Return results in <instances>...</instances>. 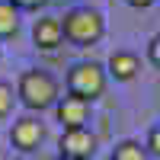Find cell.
<instances>
[{
  "label": "cell",
  "instance_id": "obj_6",
  "mask_svg": "<svg viewBox=\"0 0 160 160\" xmlns=\"http://www.w3.org/2000/svg\"><path fill=\"white\" fill-rule=\"evenodd\" d=\"M55 115H58L61 128H83V125L90 122V99L68 93V96H61V99H58Z\"/></svg>",
  "mask_w": 160,
  "mask_h": 160
},
{
  "label": "cell",
  "instance_id": "obj_8",
  "mask_svg": "<svg viewBox=\"0 0 160 160\" xmlns=\"http://www.w3.org/2000/svg\"><path fill=\"white\" fill-rule=\"evenodd\" d=\"M141 71V58L135 55V51H112L109 55V77L122 80V83H128V80H135Z\"/></svg>",
  "mask_w": 160,
  "mask_h": 160
},
{
  "label": "cell",
  "instance_id": "obj_16",
  "mask_svg": "<svg viewBox=\"0 0 160 160\" xmlns=\"http://www.w3.org/2000/svg\"><path fill=\"white\" fill-rule=\"evenodd\" d=\"M58 160H77V157H64V154H61V157H58Z\"/></svg>",
  "mask_w": 160,
  "mask_h": 160
},
{
  "label": "cell",
  "instance_id": "obj_17",
  "mask_svg": "<svg viewBox=\"0 0 160 160\" xmlns=\"http://www.w3.org/2000/svg\"><path fill=\"white\" fill-rule=\"evenodd\" d=\"M0 160H7V154H3V151H0Z\"/></svg>",
  "mask_w": 160,
  "mask_h": 160
},
{
  "label": "cell",
  "instance_id": "obj_13",
  "mask_svg": "<svg viewBox=\"0 0 160 160\" xmlns=\"http://www.w3.org/2000/svg\"><path fill=\"white\" fill-rule=\"evenodd\" d=\"M148 151L160 157V125H157V128H151V135H148Z\"/></svg>",
  "mask_w": 160,
  "mask_h": 160
},
{
  "label": "cell",
  "instance_id": "obj_9",
  "mask_svg": "<svg viewBox=\"0 0 160 160\" xmlns=\"http://www.w3.org/2000/svg\"><path fill=\"white\" fill-rule=\"evenodd\" d=\"M19 32V10L10 0H0V38H10Z\"/></svg>",
  "mask_w": 160,
  "mask_h": 160
},
{
  "label": "cell",
  "instance_id": "obj_12",
  "mask_svg": "<svg viewBox=\"0 0 160 160\" xmlns=\"http://www.w3.org/2000/svg\"><path fill=\"white\" fill-rule=\"evenodd\" d=\"M148 58H151V61L157 64V68H160V32L151 38V45H148Z\"/></svg>",
  "mask_w": 160,
  "mask_h": 160
},
{
  "label": "cell",
  "instance_id": "obj_11",
  "mask_svg": "<svg viewBox=\"0 0 160 160\" xmlns=\"http://www.w3.org/2000/svg\"><path fill=\"white\" fill-rule=\"evenodd\" d=\"M10 112H13V90H10V83L0 80V118H7Z\"/></svg>",
  "mask_w": 160,
  "mask_h": 160
},
{
  "label": "cell",
  "instance_id": "obj_14",
  "mask_svg": "<svg viewBox=\"0 0 160 160\" xmlns=\"http://www.w3.org/2000/svg\"><path fill=\"white\" fill-rule=\"evenodd\" d=\"M16 10H38V7H45L48 0H10Z\"/></svg>",
  "mask_w": 160,
  "mask_h": 160
},
{
  "label": "cell",
  "instance_id": "obj_7",
  "mask_svg": "<svg viewBox=\"0 0 160 160\" xmlns=\"http://www.w3.org/2000/svg\"><path fill=\"white\" fill-rule=\"evenodd\" d=\"M32 42L42 48V51H55L61 42H64V22L58 16H42L35 19L32 26Z\"/></svg>",
  "mask_w": 160,
  "mask_h": 160
},
{
  "label": "cell",
  "instance_id": "obj_2",
  "mask_svg": "<svg viewBox=\"0 0 160 160\" xmlns=\"http://www.w3.org/2000/svg\"><path fill=\"white\" fill-rule=\"evenodd\" d=\"M64 38H68L71 45H96L102 32H106V22H102V13L90 10V7H74L71 13H64Z\"/></svg>",
  "mask_w": 160,
  "mask_h": 160
},
{
  "label": "cell",
  "instance_id": "obj_4",
  "mask_svg": "<svg viewBox=\"0 0 160 160\" xmlns=\"http://www.w3.org/2000/svg\"><path fill=\"white\" fill-rule=\"evenodd\" d=\"M42 138H45V125L38 122L35 115L16 118L13 128H10V144H13L16 151H22V154H32L38 144H42Z\"/></svg>",
  "mask_w": 160,
  "mask_h": 160
},
{
  "label": "cell",
  "instance_id": "obj_3",
  "mask_svg": "<svg viewBox=\"0 0 160 160\" xmlns=\"http://www.w3.org/2000/svg\"><path fill=\"white\" fill-rule=\"evenodd\" d=\"M68 93L74 96H83V99H99L106 93V71L93 61H80L68 71Z\"/></svg>",
  "mask_w": 160,
  "mask_h": 160
},
{
  "label": "cell",
  "instance_id": "obj_1",
  "mask_svg": "<svg viewBox=\"0 0 160 160\" xmlns=\"http://www.w3.org/2000/svg\"><path fill=\"white\" fill-rule=\"evenodd\" d=\"M16 96L22 99L26 109L32 112H45V109H55L58 99H61V90H58V80L51 77L48 71H26L19 77V90Z\"/></svg>",
  "mask_w": 160,
  "mask_h": 160
},
{
  "label": "cell",
  "instance_id": "obj_5",
  "mask_svg": "<svg viewBox=\"0 0 160 160\" xmlns=\"http://www.w3.org/2000/svg\"><path fill=\"white\" fill-rule=\"evenodd\" d=\"M58 148L64 157H77V160H90L96 151V135H90V128H64V135L58 141Z\"/></svg>",
  "mask_w": 160,
  "mask_h": 160
},
{
  "label": "cell",
  "instance_id": "obj_10",
  "mask_svg": "<svg viewBox=\"0 0 160 160\" xmlns=\"http://www.w3.org/2000/svg\"><path fill=\"white\" fill-rule=\"evenodd\" d=\"M112 160H148V151L138 141H122V144H115Z\"/></svg>",
  "mask_w": 160,
  "mask_h": 160
},
{
  "label": "cell",
  "instance_id": "obj_15",
  "mask_svg": "<svg viewBox=\"0 0 160 160\" xmlns=\"http://www.w3.org/2000/svg\"><path fill=\"white\" fill-rule=\"evenodd\" d=\"M128 7H135V10H148V7H154L157 0H125Z\"/></svg>",
  "mask_w": 160,
  "mask_h": 160
},
{
  "label": "cell",
  "instance_id": "obj_18",
  "mask_svg": "<svg viewBox=\"0 0 160 160\" xmlns=\"http://www.w3.org/2000/svg\"><path fill=\"white\" fill-rule=\"evenodd\" d=\"M157 3H160V0H157Z\"/></svg>",
  "mask_w": 160,
  "mask_h": 160
}]
</instances>
